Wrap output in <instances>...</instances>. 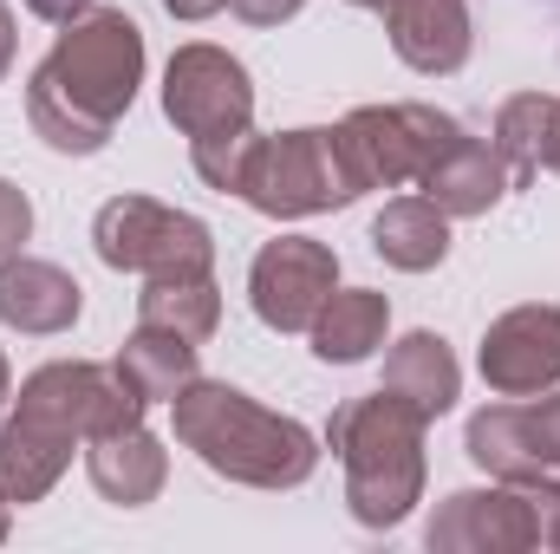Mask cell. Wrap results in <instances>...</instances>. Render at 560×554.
<instances>
[{
    "label": "cell",
    "mask_w": 560,
    "mask_h": 554,
    "mask_svg": "<svg viewBox=\"0 0 560 554\" xmlns=\"http://www.w3.org/2000/svg\"><path fill=\"white\" fill-rule=\"evenodd\" d=\"M143 85V33L125 7H85L26 79V125L59 157L105 150Z\"/></svg>",
    "instance_id": "obj_1"
},
{
    "label": "cell",
    "mask_w": 560,
    "mask_h": 554,
    "mask_svg": "<svg viewBox=\"0 0 560 554\" xmlns=\"http://www.w3.org/2000/svg\"><path fill=\"white\" fill-rule=\"evenodd\" d=\"M176 443L196 450L202 470L242 483V489H300L319 470V437L287 412L255 405L229 379H189L176 399Z\"/></svg>",
    "instance_id": "obj_2"
},
{
    "label": "cell",
    "mask_w": 560,
    "mask_h": 554,
    "mask_svg": "<svg viewBox=\"0 0 560 554\" xmlns=\"http://www.w3.org/2000/svg\"><path fill=\"white\" fill-rule=\"evenodd\" d=\"M423 430L430 417L385 385L332 412L326 443L346 470V509L359 529H398L423 503Z\"/></svg>",
    "instance_id": "obj_3"
},
{
    "label": "cell",
    "mask_w": 560,
    "mask_h": 554,
    "mask_svg": "<svg viewBox=\"0 0 560 554\" xmlns=\"http://www.w3.org/2000/svg\"><path fill=\"white\" fill-rule=\"evenodd\" d=\"M359 176L346 163L339 125H300V131H275L255 143L248 176H242V203L275 216V222H300V216H326L359 203Z\"/></svg>",
    "instance_id": "obj_4"
},
{
    "label": "cell",
    "mask_w": 560,
    "mask_h": 554,
    "mask_svg": "<svg viewBox=\"0 0 560 554\" xmlns=\"http://www.w3.org/2000/svg\"><path fill=\"white\" fill-rule=\"evenodd\" d=\"M92 249L105 268L143 280L215 275V235L189 209H170L156 196H112L92 222Z\"/></svg>",
    "instance_id": "obj_5"
},
{
    "label": "cell",
    "mask_w": 560,
    "mask_h": 554,
    "mask_svg": "<svg viewBox=\"0 0 560 554\" xmlns=\"http://www.w3.org/2000/svg\"><path fill=\"white\" fill-rule=\"evenodd\" d=\"M463 138V125L436 105H359L339 118L346 163L359 176V189H405L423 183V170Z\"/></svg>",
    "instance_id": "obj_6"
},
{
    "label": "cell",
    "mask_w": 560,
    "mask_h": 554,
    "mask_svg": "<svg viewBox=\"0 0 560 554\" xmlns=\"http://www.w3.org/2000/svg\"><path fill=\"white\" fill-rule=\"evenodd\" d=\"M548 496L555 489H528V483H495L489 489H456L436 503V516L423 522V542L436 554H528L548 535Z\"/></svg>",
    "instance_id": "obj_7"
},
{
    "label": "cell",
    "mask_w": 560,
    "mask_h": 554,
    "mask_svg": "<svg viewBox=\"0 0 560 554\" xmlns=\"http://www.w3.org/2000/svg\"><path fill=\"white\" fill-rule=\"evenodd\" d=\"M13 405L46 417V424H59V430H72L79 443L112 437V430H131L150 412V399H138V385L118 366H98V359H52V366H39L20 385Z\"/></svg>",
    "instance_id": "obj_8"
},
{
    "label": "cell",
    "mask_w": 560,
    "mask_h": 554,
    "mask_svg": "<svg viewBox=\"0 0 560 554\" xmlns=\"http://www.w3.org/2000/svg\"><path fill=\"white\" fill-rule=\"evenodd\" d=\"M463 450L495 483L555 489V476H560V385L555 392H535V399L482 405V412L469 417V430H463Z\"/></svg>",
    "instance_id": "obj_9"
},
{
    "label": "cell",
    "mask_w": 560,
    "mask_h": 554,
    "mask_svg": "<svg viewBox=\"0 0 560 554\" xmlns=\"http://www.w3.org/2000/svg\"><path fill=\"white\" fill-rule=\"evenodd\" d=\"M163 118L183 131V138H215V131H242L255 125V85H248V66L209 39H189L170 53L163 66Z\"/></svg>",
    "instance_id": "obj_10"
},
{
    "label": "cell",
    "mask_w": 560,
    "mask_h": 554,
    "mask_svg": "<svg viewBox=\"0 0 560 554\" xmlns=\"http://www.w3.org/2000/svg\"><path fill=\"white\" fill-rule=\"evenodd\" d=\"M339 287V255L313 235H275L248 268V307L275 333H306Z\"/></svg>",
    "instance_id": "obj_11"
},
{
    "label": "cell",
    "mask_w": 560,
    "mask_h": 554,
    "mask_svg": "<svg viewBox=\"0 0 560 554\" xmlns=\"http://www.w3.org/2000/svg\"><path fill=\"white\" fill-rule=\"evenodd\" d=\"M476 366H482V379H489L495 399L555 392L560 385V307L528 300V307H509L502 320H489Z\"/></svg>",
    "instance_id": "obj_12"
},
{
    "label": "cell",
    "mask_w": 560,
    "mask_h": 554,
    "mask_svg": "<svg viewBox=\"0 0 560 554\" xmlns=\"http://www.w3.org/2000/svg\"><path fill=\"white\" fill-rule=\"evenodd\" d=\"M385 33H392V53L423 72V79H450L469 66V0H385Z\"/></svg>",
    "instance_id": "obj_13"
},
{
    "label": "cell",
    "mask_w": 560,
    "mask_h": 554,
    "mask_svg": "<svg viewBox=\"0 0 560 554\" xmlns=\"http://www.w3.org/2000/svg\"><path fill=\"white\" fill-rule=\"evenodd\" d=\"M79 307H85V287L66 275L59 262L0 255V326L33 333V339H52V333H72Z\"/></svg>",
    "instance_id": "obj_14"
},
{
    "label": "cell",
    "mask_w": 560,
    "mask_h": 554,
    "mask_svg": "<svg viewBox=\"0 0 560 554\" xmlns=\"http://www.w3.org/2000/svg\"><path fill=\"white\" fill-rule=\"evenodd\" d=\"M72 450H79V437L72 430H59V424H46V417L20 412L0 424V503L7 509H26V503H39L66 470H72Z\"/></svg>",
    "instance_id": "obj_15"
},
{
    "label": "cell",
    "mask_w": 560,
    "mask_h": 554,
    "mask_svg": "<svg viewBox=\"0 0 560 554\" xmlns=\"http://www.w3.org/2000/svg\"><path fill=\"white\" fill-rule=\"evenodd\" d=\"M85 476H92V489L105 503L143 509L170 483V450H163V437H150L143 424H131V430H112V437H92L85 443Z\"/></svg>",
    "instance_id": "obj_16"
},
{
    "label": "cell",
    "mask_w": 560,
    "mask_h": 554,
    "mask_svg": "<svg viewBox=\"0 0 560 554\" xmlns=\"http://www.w3.org/2000/svg\"><path fill=\"white\" fill-rule=\"evenodd\" d=\"M423 196L456 222V216H489L515 183H509V163H502V150L495 143H482V138H463L450 143L430 170H423V183H418Z\"/></svg>",
    "instance_id": "obj_17"
},
{
    "label": "cell",
    "mask_w": 560,
    "mask_h": 554,
    "mask_svg": "<svg viewBox=\"0 0 560 554\" xmlns=\"http://www.w3.org/2000/svg\"><path fill=\"white\" fill-rule=\"evenodd\" d=\"M385 333H392V300L378 287H332V300L306 326L319 366H359L385 346Z\"/></svg>",
    "instance_id": "obj_18"
},
{
    "label": "cell",
    "mask_w": 560,
    "mask_h": 554,
    "mask_svg": "<svg viewBox=\"0 0 560 554\" xmlns=\"http://www.w3.org/2000/svg\"><path fill=\"white\" fill-rule=\"evenodd\" d=\"M372 249H378V262L398 268V275H430V268H443V255H450V216H443L430 196H398V203L378 209Z\"/></svg>",
    "instance_id": "obj_19"
},
{
    "label": "cell",
    "mask_w": 560,
    "mask_h": 554,
    "mask_svg": "<svg viewBox=\"0 0 560 554\" xmlns=\"http://www.w3.org/2000/svg\"><path fill=\"white\" fill-rule=\"evenodd\" d=\"M385 392H398L423 417H443L463 392V366H456L450 339L443 333H405L392 346V359H385Z\"/></svg>",
    "instance_id": "obj_20"
},
{
    "label": "cell",
    "mask_w": 560,
    "mask_h": 554,
    "mask_svg": "<svg viewBox=\"0 0 560 554\" xmlns=\"http://www.w3.org/2000/svg\"><path fill=\"white\" fill-rule=\"evenodd\" d=\"M138 326H163L183 339H209L222 326V287L215 275H176V280H143L138 293Z\"/></svg>",
    "instance_id": "obj_21"
},
{
    "label": "cell",
    "mask_w": 560,
    "mask_h": 554,
    "mask_svg": "<svg viewBox=\"0 0 560 554\" xmlns=\"http://www.w3.org/2000/svg\"><path fill=\"white\" fill-rule=\"evenodd\" d=\"M131 385H138V399H176L189 379H202L196 372V339H183V333H163V326H138L125 346H118V359H112Z\"/></svg>",
    "instance_id": "obj_22"
},
{
    "label": "cell",
    "mask_w": 560,
    "mask_h": 554,
    "mask_svg": "<svg viewBox=\"0 0 560 554\" xmlns=\"http://www.w3.org/2000/svg\"><path fill=\"white\" fill-rule=\"evenodd\" d=\"M548 105L555 92H515L502 112H495V150L509 163V183L528 189L541 176V138H548Z\"/></svg>",
    "instance_id": "obj_23"
},
{
    "label": "cell",
    "mask_w": 560,
    "mask_h": 554,
    "mask_svg": "<svg viewBox=\"0 0 560 554\" xmlns=\"http://www.w3.org/2000/svg\"><path fill=\"white\" fill-rule=\"evenodd\" d=\"M255 143H261V131H255V125H242V131H215V138H196V143H189V163H196V176H202L209 189L242 196V176H248Z\"/></svg>",
    "instance_id": "obj_24"
},
{
    "label": "cell",
    "mask_w": 560,
    "mask_h": 554,
    "mask_svg": "<svg viewBox=\"0 0 560 554\" xmlns=\"http://www.w3.org/2000/svg\"><path fill=\"white\" fill-rule=\"evenodd\" d=\"M26 235H33V203H26V189H20V183H7V176H0V255H20V249H26Z\"/></svg>",
    "instance_id": "obj_25"
},
{
    "label": "cell",
    "mask_w": 560,
    "mask_h": 554,
    "mask_svg": "<svg viewBox=\"0 0 560 554\" xmlns=\"http://www.w3.org/2000/svg\"><path fill=\"white\" fill-rule=\"evenodd\" d=\"M306 0H229V13L235 20H248V26H280V20H293Z\"/></svg>",
    "instance_id": "obj_26"
},
{
    "label": "cell",
    "mask_w": 560,
    "mask_h": 554,
    "mask_svg": "<svg viewBox=\"0 0 560 554\" xmlns=\"http://www.w3.org/2000/svg\"><path fill=\"white\" fill-rule=\"evenodd\" d=\"M26 13H39V20H52V26H66V20H79L92 0H20Z\"/></svg>",
    "instance_id": "obj_27"
},
{
    "label": "cell",
    "mask_w": 560,
    "mask_h": 554,
    "mask_svg": "<svg viewBox=\"0 0 560 554\" xmlns=\"http://www.w3.org/2000/svg\"><path fill=\"white\" fill-rule=\"evenodd\" d=\"M222 7H229V0H163V13H170V20H189V26H196V20H215Z\"/></svg>",
    "instance_id": "obj_28"
},
{
    "label": "cell",
    "mask_w": 560,
    "mask_h": 554,
    "mask_svg": "<svg viewBox=\"0 0 560 554\" xmlns=\"http://www.w3.org/2000/svg\"><path fill=\"white\" fill-rule=\"evenodd\" d=\"M541 170H555V176H560V92H555V105H548V138H541Z\"/></svg>",
    "instance_id": "obj_29"
},
{
    "label": "cell",
    "mask_w": 560,
    "mask_h": 554,
    "mask_svg": "<svg viewBox=\"0 0 560 554\" xmlns=\"http://www.w3.org/2000/svg\"><path fill=\"white\" fill-rule=\"evenodd\" d=\"M7 66H13V13L0 0V79H7Z\"/></svg>",
    "instance_id": "obj_30"
},
{
    "label": "cell",
    "mask_w": 560,
    "mask_h": 554,
    "mask_svg": "<svg viewBox=\"0 0 560 554\" xmlns=\"http://www.w3.org/2000/svg\"><path fill=\"white\" fill-rule=\"evenodd\" d=\"M548 549H560V496H548V535H541Z\"/></svg>",
    "instance_id": "obj_31"
},
{
    "label": "cell",
    "mask_w": 560,
    "mask_h": 554,
    "mask_svg": "<svg viewBox=\"0 0 560 554\" xmlns=\"http://www.w3.org/2000/svg\"><path fill=\"white\" fill-rule=\"evenodd\" d=\"M13 405V366H7V353H0V412Z\"/></svg>",
    "instance_id": "obj_32"
},
{
    "label": "cell",
    "mask_w": 560,
    "mask_h": 554,
    "mask_svg": "<svg viewBox=\"0 0 560 554\" xmlns=\"http://www.w3.org/2000/svg\"><path fill=\"white\" fill-rule=\"evenodd\" d=\"M346 7H365V13H378V7H385V0H346Z\"/></svg>",
    "instance_id": "obj_33"
},
{
    "label": "cell",
    "mask_w": 560,
    "mask_h": 554,
    "mask_svg": "<svg viewBox=\"0 0 560 554\" xmlns=\"http://www.w3.org/2000/svg\"><path fill=\"white\" fill-rule=\"evenodd\" d=\"M0 542H7V503H0Z\"/></svg>",
    "instance_id": "obj_34"
},
{
    "label": "cell",
    "mask_w": 560,
    "mask_h": 554,
    "mask_svg": "<svg viewBox=\"0 0 560 554\" xmlns=\"http://www.w3.org/2000/svg\"><path fill=\"white\" fill-rule=\"evenodd\" d=\"M555 496H560V476H555Z\"/></svg>",
    "instance_id": "obj_35"
}]
</instances>
